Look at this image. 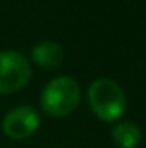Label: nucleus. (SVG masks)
Listing matches in <instances>:
<instances>
[{"instance_id":"nucleus-1","label":"nucleus","mask_w":146,"mask_h":148,"mask_svg":"<svg viewBox=\"0 0 146 148\" xmlns=\"http://www.w3.org/2000/svg\"><path fill=\"white\" fill-rule=\"evenodd\" d=\"M88 102L91 110L102 121L113 122L126 112L124 90L112 79L102 77L91 83L88 90Z\"/></svg>"},{"instance_id":"nucleus-2","label":"nucleus","mask_w":146,"mask_h":148,"mask_svg":"<svg viewBox=\"0 0 146 148\" xmlns=\"http://www.w3.org/2000/svg\"><path fill=\"white\" fill-rule=\"evenodd\" d=\"M81 90L72 77L60 76L52 79L41 93V109L52 117H65L79 105Z\"/></svg>"},{"instance_id":"nucleus-3","label":"nucleus","mask_w":146,"mask_h":148,"mask_svg":"<svg viewBox=\"0 0 146 148\" xmlns=\"http://www.w3.org/2000/svg\"><path fill=\"white\" fill-rule=\"evenodd\" d=\"M31 79L29 60L14 50L0 52V95L23 90Z\"/></svg>"},{"instance_id":"nucleus-4","label":"nucleus","mask_w":146,"mask_h":148,"mask_svg":"<svg viewBox=\"0 0 146 148\" xmlns=\"http://www.w3.org/2000/svg\"><path fill=\"white\" fill-rule=\"evenodd\" d=\"M40 126V115L38 112L29 107L23 105L14 110H10L2 121V131L12 140H26L31 134H35Z\"/></svg>"},{"instance_id":"nucleus-5","label":"nucleus","mask_w":146,"mask_h":148,"mask_svg":"<svg viewBox=\"0 0 146 148\" xmlns=\"http://www.w3.org/2000/svg\"><path fill=\"white\" fill-rule=\"evenodd\" d=\"M31 57L38 66H41L45 69H55L62 64L64 50L55 41H41L33 48Z\"/></svg>"},{"instance_id":"nucleus-6","label":"nucleus","mask_w":146,"mask_h":148,"mask_svg":"<svg viewBox=\"0 0 146 148\" xmlns=\"http://www.w3.org/2000/svg\"><path fill=\"white\" fill-rule=\"evenodd\" d=\"M113 141L120 148H136L141 143V129L132 122H122L112 131Z\"/></svg>"}]
</instances>
